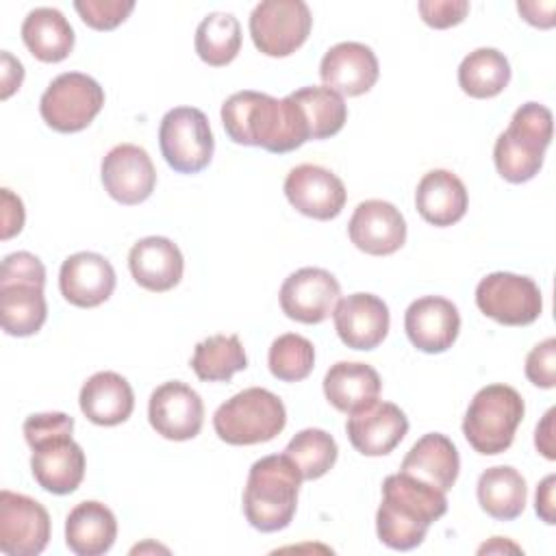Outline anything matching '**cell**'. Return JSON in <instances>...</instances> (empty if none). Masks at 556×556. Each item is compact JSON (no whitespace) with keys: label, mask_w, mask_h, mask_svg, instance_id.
I'll return each mask as SVG.
<instances>
[{"label":"cell","mask_w":556,"mask_h":556,"mask_svg":"<svg viewBox=\"0 0 556 556\" xmlns=\"http://www.w3.org/2000/svg\"><path fill=\"white\" fill-rule=\"evenodd\" d=\"M222 124L230 141L256 146L274 154L293 152L311 139L300 106L261 91H237L222 104Z\"/></svg>","instance_id":"6da1fadb"},{"label":"cell","mask_w":556,"mask_h":556,"mask_svg":"<svg viewBox=\"0 0 556 556\" xmlns=\"http://www.w3.org/2000/svg\"><path fill=\"white\" fill-rule=\"evenodd\" d=\"M447 513L445 493L408 476L391 473L382 482L376 513L378 539L397 552H408L426 539L428 528Z\"/></svg>","instance_id":"7a4b0ae2"},{"label":"cell","mask_w":556,"mask_h":556,"mask_svg":"<svg viewBox=\"0 0 556 556\" xmlns=\"http://www.w3.org/2000/svg\"><path fill=\"white\" fill-rule=\"evenodd\" d=\"M302 476L293 460L282 454L258 458L243 489V515L261 532L285 530L295 515Z\"/></svg>","instance_id":"3957f363"},{"label":"cell","mask_w":556,"mask_h":556,"mask_svg":"<svg viewBox=\"0 0 556 556\" xmlns=\"http://www.w3.org/2000/svg\"><path fill=\"white\" fill-rule=\"evenodd\" d=\"M554 117L545 104H521L508 128L495 139L493 161L497 174L508 182H528L543 167L545 150L552 143Z\"/></svg>","instance_id":"277c9868"},{"label":"cell","mask_w":556,"mask_h":556,"mask_svg":"<svg viewBox=\"0 0 556 556\" xmlns=\"http://www.w3.org/2000/svg\"><path fill=\"white\" fill-rule=\"evenodd\" d=\"M523 413L526 404L517 389L508 384H486L467 406L463 434L478 454H502L510 447Z\"/></svg>","instance_id":"5b68a950"},{"label":"cell","mask_w":556,"mask_h":556,"mask_svg":"<svg viewBox=\"0 0 556 556\" xmlns=\"http://www.w3.org/2000/svg\"><path fill=\"white\" fill-rule=\"evenodd\" d=\"M287 410L282 400L263 389L250 387L219 404L213 415L217 437L228 445H256L282 432Z\"/></svg>","instance_id":"8992f818"},{"label":"cell","mask_w":556,"mask_h":556,"mask_svg":"<svg viewBox=\"0 0 556 556\" xmlns=\"http://www.w3.org/2000/svg\"><path fill=\"white\" fill-rule=\"evenodd\" d=\"M104 106V89L83 72L59 74L39 100L43 122L56 132L85 130Z\"/></svg>","instance_id":"52a82bcc"},{"label":"cell","mask_w":556,"mask_h":556,"mask_svg":"<svg viewBox=\"0 0 556 556\" xmlns=\"http://www.w3.org/2000/svg\"><path fill=\"white\" fill-rule=\"evenodd\" d=\"M159 146L165 163L178 174L202 172L215 150V139L206 115L195 106L167 111L159 126Z\"/></svg>","instance_id":"ba28073f"},{"label":"cell","mask_w":556,"mask_h":556,"mask_svg":"<svg viewBox=\"0 0 556 556\" xmlns=\"http://www.w3.org/2000/svg\"><path fill=\"white\" fill-rule=\"evenodd\" d=\"M313 15L302 0H263L250 15V37L267 56L293 54L311 35Z\"/></svg>","instance_id":"9c48e42d"},{"label":"cell","mask_w":556,"mask_h":556,"mask_svg":"<svg viewBox=\"0 0 556 556\" xmlns=\"http://www.w3.org/2000/svg\"><path fill=\"white\" fill-rule=\"evenodd\" d=\"M478 308L504 326H528L539 319L543 298L539 285L519 274L493 271L476 287Z\"/></svg>","instance_id":"30bf717a"},{"label":"cell","mask_w":556,"mask_h":556,"mask_svg":"<svg viewBox=\"0 0 556 556\" xmlns=\"http://www.w3.org/2000/svg\"><path fill=\"white\" fill-rule=\"evenodd\" d=\"M48 541V510L28 495L0 491V549L9 556H37Z\"/></svg>","instance_id":"8fae6325"},{"label":"cell","mask_w":556,"mask_h":556,"mask_svg":"<svg viewBox=\"0 0 556 556\" xmlns=\"http://www.w3.org/2000/svg\"><path fill=\"white\" fill-rule=\"evenodd\" d=\"M285 195L298 213L319 222L334 219L348 200L343 180L330 169L313 163H302L287 174Z\"/></svg>","instance_id":"7c38bea8"},{"label":"cell","mask_w":556,"mask_h":556,"mask_svg":"<svg viewBox=\"0 0 556 556\" xmlns=\"http://www.w3.org/2000/svg\"><path fill=\"white\" fill-rule=\"evenodd\" d=\"M150 426L169 441H189L200 434L204 424V404L198 391L180 380L156 387L148 402Z\"/></svg>","instance_id":"4fadbf2b"},{"label":"cell","mask_w":556,"mask_h":556,"mask_svg":"<svg viewBox=\"0 0 556 556\" xmlns=\"http://www.w3.org/2000/svg\"><path fill=\"white\" fill-rule=\"evenodd\" d=\"M341 295L339 280L321 267H302L289 274L280 287V308L289 319L321 324L334 311Z\"/></svg>","instance_id":"5bb4252c"},{"label":"cell","mask_w":556,"mask_h":556,"mask_svg":"<svg viewBox=\"0 0 556 556\" xmlns=\"http://www.w3.org/2000/svg\"><path fill=\"white\" fill-rule=\"evenodd\" d=\"M106 193L126 206L148 200L156 187V169L148 152L135 143H119L106 152L100 165Z\"/></svg>","instance_id":"9a60e30c"},{"label":"cell","mask_w":556,"mask_h":556,"mask_svg":"<svg viewBox=\"0 0 556 556\" xmlns=\"http://www.w3.org/2000/svg\"><path fill=\"white\" fill-rule=\"evenodd\" d=\"M348 439L363 456L391 454L408 432L404 410L391 402L374 400L371 404L350 413L345 424Z\"/></svg>","instance_id":"2e32d148"},{"label":"cell","mask_w":556,"mask_h":556,"mask_svg":"<svg viewBox=\"0 0 556 556\" xmlns=\"http://www.w3.org/2000/svg\"><path fill=\"white\" fill-rule=\"evenodd\" d=\"M350 241L365 254L389 256L406 241V222L400 208L387 200L361 202L348 224Z\"/></svg>","instance_id":"e0dca14e"},{"label":"cell","mask_w":556,"mask_h":556,"mask_svg":"<svg viewBox=\"0 0 556 556\" xmlns=\"http://www.w3.org/2000/svg\"><path fill=\"white\" fill-rule=\"evenodd\" d=\"M404 330L417 350L441 354L454 345L460 330V315L456 304L447 298L424 295L406 308Z\"/></svg>","instance_id":"ac0fdd59"},{"label":"cell","mask_w":556,"mask_h":556,"mask_svg":"<svg viewBox=\"0 0 556 556\" xmlns=\"http://www.w3.org/2000/svg\"><path fill=\"white\" fill-rule=\"evenodd\" d=\"M30 450V471L43 491L67 495L80 486L85 478V452L72 434L46 439Z\"/></svg>","instance_id":"d6986e66"},{"label":"cell","mask_w":556,"mask_h":556,"mask_svg":"<svg viewBox=\"0 0 556 556\" xmlns=\"http://www.w3.org/2000/svg\"><path fill=\"white\" fill-rule=\"evenodd\" d=\"M339 339L352 350H374L389 332V308L374 293H352L332 311Z\"/></svg>","instance_id":"ffe728a7"},{"label":"cell","mask_w":556,"mask_h":556,"mask_svg":"<svg viewBox=\"0 0 556 556\" xmlns=\"http://www.w3.org/2000/svg\"><path fill=\"white\" fill-rule=\"evenodd\" d=\"M378 74L380 67L374 50L358 41H341L332 46L319 63L324 87L339 96L367 93L376 85Z\"/></svg>","instance_id":"44dd1931"},{"label":"cell","mask_w":556,"mask_h":556,"mask_svg":"<svg viewBox=\"0 0 556 556\" xmlns=\"http://www.w3.org/2000/svg\"><path fill=\"white\" fill-rule=\"evenodd\" d=\"M59 289L61 295L74 306H100L115 289V269L98 252H76L61 265Z\"/></svg>","instance_id":"7402d4cb"},{"label":"cell","mask_w":556,"mask_h":556,"mask_svg":"<svg viewBox=\"0 0 556 556\" xmlns=\"http://www.w3.org/2000/svg\"><path fill=\"white\" fill-rule=\"evenodd\" d=\"M128 267L139 287L163 293L180 282L185 258L172 239L154 235L139 239L130 248Z\"/></svg>","instance_id":"603a6c76"},{"label":"cell","mask_w":556,"mask_h":556,"mask_svg":"<svg viewBox=\"0 0 556 556\" xmlns=\"http://www.w3.org/2000/svg\"><path fill=\"white\" fill-rule=\"evenodd\" d=\"M78 404L91 424L117 426L132 415L135 393L124 376L115 371H98L80 387Z\"/></svg>","instance_id":"cb8c5ba5"},{"label":"cell","mask_w":556,"mask_h":556,"mask_svg":"<svg viewBox=\"0 0 556 556\" xmlns=\"http://www.w3.org/2000/svg\"><path fill=\"white\" fill-rule=\"evenodd\" d=\"M460 469L456 445L441 432L424 434L404 456L400 471L447 493Z\"/></svg>","instance_id":"d4e9b609"},{"label":"cell","mask_w":556,"mask_h":556,"mask_svg":"<svg viewBox=\"0 0 556 556\" xmlns=\"http://www.w3.org/2000/svg\"><path fill=\"white\" fill-rule=\"evenodd\" d=\"M469 195L463 180L450 169L424 174L415 191L417 213L432 226L445 228L460 222L467 213Z\"/></svg>","instance_id":"484cf974"},{"label":"cell","mask_w":556,"mask_h":556,"mask_svg":"<svg viewBox=\"0 0 556 556\" xmlns=\"http://www.w3.org/2000/svg\"><path fill=\"white\" fill-rule=\"evenodd\" d=\"M117 539V521L109 506L96 500L76 504L65 519V543L78 556H102Z\"/></svg>","instance_id":"4316f807"},{"label":"cell","mask_w":556,"mask_h":556,"mask_svg":"<svg viewBox=\"0 0 556 556\" xmlns=\"http://www.w3.org/2000/svg\"><path fill=\"white\" fill-rule=\"evenodd\" d=\"M380 376L367 363L339 361L324 376V395L341 413H354L374 400L380 393Z\"/></svg>","instance_id":"83f0119b"},{"label":"cell","mask_w":556,"mask_h":556,"mask_svg":"<svg viewBox=\"0 0 556 556\" xmlns=\"http://www.w3.org/2000/svg\"><path fill=\"white\" fill-rule=\"evenodd\" d=\"M22 41L43 63H59L74 48V28L59 9L37 7L22 22Z\"/></svg>","instance_id":"f1b7e54d"},{"label":"cell","mask_w":556,"mask_h":556,"mask_svg":"<svg viewBox=\"0 0 556 556\" xmlns=\"http://www.w3.org/2000/svg\"><path fill=\"white\" fill-rule=\"evenodd\" d=\"M476 495H478L480 508L489 517L497 521H513L526 508L528 489H526L523 476L515 467L497 465L480 473Z\"/></svg>","instance_id":"f546056e"},{"label":"cell","mask_w":556,"mask_h":556,"mask_svg":"<svg viewBox=\"0 0 556 556\" xmlns=\"http://www.w3.org/2000/svg\"><path fill=\"white\" fill-rule=\"evenodd\" d=\"M48 317L43 287L30 282H0V324L11 337H30Z\"/></svg>","instance_id":"4dcf8cb0"},{"label":"cell","mask_w":556,"mask_h":556,"mask_svg":"<svg viewBox=\"0 0 556 556\" xmlns=\"http://www.w3.org/2000/svg\"><path fill=\"white\" fill-rule=\"evenodd\" d=\"M510 80V63L495 48H478L458 65L460 89L478 100L495 98Z\"/></svg>","instance_id":"1f68e13d"},{"label":"cell","mask_w":556,"mask_h":556,"mask_svg":"<svg viewBox=\"0 0 556 556\" xmlns=\"http://www.w3.org/2000/svg\"><path fill=\"white\" fill-rule=\"evenodd\" d=\"M191 367L204 382H228L248 367V356L237 334H213L195 345Z\"/></svg>","instance_id":"d6a6232c"},{"label":"cell","mask_w":556,"mask_h":556,"mask_svg":"<svg viewBox=\"0 0 556 556\" xmlns=\"http://www.w3.org/2000/svg\"><path fill=\"white\" fill-rule=\"evenodd\" d=\"M241 50V26L232 13H208L195 28V52L211 67H224Z\"/></svg>","instance_id":"836d02e7"},{"label":"cell","mask_w":556,"mask_h":556,"mask_svg":"<svg viewBox=\"0 0 556 556\" xmlns=\"http://www.w3.org/2000/svg\"><path fill=\"white\" fill-rule=\"evenodd\" d=\"M289 96L300 106L308 124L311 139H328L343 128L348 119V106L343 96L337 91L328 87H302Z\"/></svg>","instance_id":"e575fe53"},{"label":"cell","mask_w":556,"mask_h":556,"mask_svg":"<svg viewBox=\"0 0 556 556\" xmlns=\"http://www.w3.org/2000/svg\"><path fill=\"white\" fill-rule=\"evenodd\" d=\"M285 454L293 460L302 480H317L334 467L339 447L326 430L304 428L287 443Z\"/></svg>","instance_id":"d590c367"},{"label":"cell","mask_w":556,"mask_h":556,"mask_svg":"<svg viewBox=\"0 0 556 556\" xmlns=\"http://www.w3.org/2000/svg\"><path fill=\"white\" fill-rule=\"evenodd\" d=\"M267 365L274 378L282 382H300L313 371L315 348L302 334H295V332L280 334L269 345Z\"/></svg>","instance_id":"8d00e7d4"},{"label":"cell","mask_w":556,"mask_h":556,"mask_svg":"<svg viewBox=\"0 0 556 556\" xmlns=\"http://www.w3.org/2000/svg\"><path fill=\"white\" fill-rule=\"evenodd\" d=\"M74 9L93 30L117 28L135 9L132 0H76Z\"/></svg>","instance_id":"74e56055"},{"label":"cell","mask_w":556,"mask_h":556,"mask_svg":"<svg viewBox=\"0 0 556 556\" xmlns=\"http://www.w3.org/2000/svg\"><path fill=\"white\" fill-rule=\"evenodd\" d=\"M526 378L541 389L556 387V339L547 337L526 356Z\"/></svg>","instance_id":"f35d334b"},{"label":"cell","mask_w":556,"mask_h":556,"mask_svg":"<svg viewBox=\"0 0 556 556\" xmlns=\"http://www.w3.org/2000/svg\"><path fill=\"white\" fill-rule=\"evenodd\" d=\"M22 430H24L26 443L33 447L46 439L72 434L74 419L65 413H37V415L26 417Z\"/></svg>","instance_id":"ab89813d"},{"label":"cell","mask_w":556,"mask_h":556,"mask_svg":"<svg viewBox=\"0 0 556 556\" xmlns=\"http://www.w3.org/2000/svg\"><path fill=\"white\" fill-rule=\"evenodd\" d=\"M0 282H30V285H46V267L43 263L30 252H13L4 256Z\"/></svg>","instance_id":"60d3db41"},{"label":"cell","mask_w":556,"mask_h":556,"mask_svg":"<svg viewBox=\"0 0 556 556\" xmlns=\"http://www.w3.org/2000/svg\"><path fill=\"white\" fill-rule=\"evenodd\" d=\"M421 20L432 28H450L460 24L469 13L467 0H421L417 4Z\"/></svg>","instance_id":"b9f144b4"},{"label":"cell","mask_w":556,"mask_h":556,"mask_svg":"<svg viewBox=\"0 0 556 556\" xmlns=\"http://www.w3.org/2000/svg\"><path fill=\"white\" fill-rule=\"evenodd\" d=\"M2 198V232L0 237L7 241L15 237L24 228V204L20 195H15L11 189H0Z\"/></svg>","instance_id":"7bdbcfd3"},{"label":"cell","mask_w":556,"mask_h":556,"mask_svg":"<svg viewBox=\"0 0 556 556\" xmlns=\"http://www.w3.org/2000/svg\"><path fill=\"white\" fill-rule=\"evenodd\" d=\"M517 11L521 13V17L536 26V28H552L556 17H554V11H556V2L554 0H547V2H517Z\"/></svg>","instance_id":"ee69618b"},{"label":"cell","mask_w":556,"mask_h":556,"mask_svg":"<svg viewBox=\"0 0 556 556\" xmlns=\"http://www.w3.org/2000/svg\"><path fill=\"white\" fill-rule=\"evenodd\" d=\"M554 484H556V476L549 473L547 478H543V482L536 486V502H534V508H536V515L547 523H556V517H554Z\"/></svg>","instance_id":"f6af8a7d"},{"label":"cell","mask_w":556,"mask_h":556,"mask_svg":"<svg viewBox=\"0 0 556 556\" xmlns=\"http://www.w3.org/2000/svg\"><path fill=\"white\" fill-rule=\"evenodd\" d=\"M554 415H556V408H549L543 415L541 424H536V432H534V445H536V450L547 460L556 458V450H554Z\"/></svg>","instance_id":"bcb514c9"},{"label":"cell","mask_w":556,"mask_h":556,"mask_svg":"<svg viewBox=\"0 0 556 556\" xmlns=\"http://www.w3.org/2000/svg\"><path fill=\"white\" fill-rule=\"evenodd\" d=\"M24 78V67L9 52H2V100H7L15 89H20Z\"/></svg>","instance_id":"7dc6e473"},{"label":"cell","mask_w":556,"mask_h":556,"mask_svg":"<svg viewBox=\"0 0 556 556\" xmlns=\"http://www.w3.org/2000/svg\"><path fill=\"white\" fill-rule=\"evenodd\" d=\"M480 554H491V552H521V547L519 545H515V543H510V541H506V539H502V536H493L489 543H484V545H480V549H478Z\"/></svg>","instance_id":"c3c4849f"}]
</instances>
